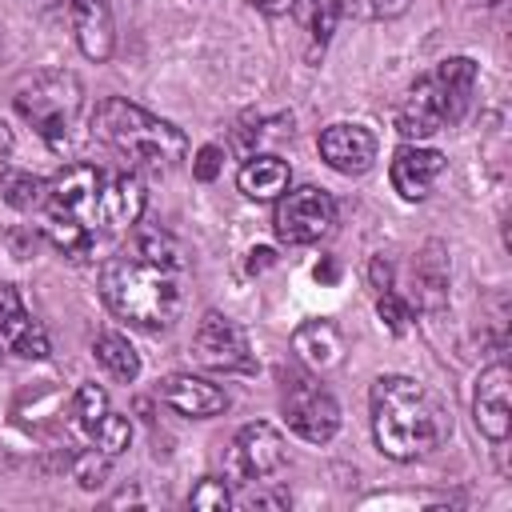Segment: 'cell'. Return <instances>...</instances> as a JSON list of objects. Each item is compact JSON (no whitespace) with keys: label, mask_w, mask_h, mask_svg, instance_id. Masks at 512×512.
Instances as JSON below:
<instances>
[{"label":"cell","mask_w":512,"mask_h":512,"mask_svg":"<svg viewBox=\"0 0 512 512\" xmlns=\"http://www.w3.org/2000/svg\"><path fill=\"white\" fill-rule=\"evenodd\" d=\"M104 304L140 328H168L184 308V252L168 232H136V240L100 268Z\"/></svg>","instance_id":"1"},{"label":"cell","mask_w":512,"mask_h":512,"mask_svg":"<svg viewBox=\"0 0 512 512\" xmlns=\"http://www.w3.org/2000/svg\"><path fill=\"white\" fill-rule=\"evenodd\" d=\"M452 420L444 404L412 376H380L372 384V436L388 460H420L444 444Z\"/></svg>","instance_id":"2"},{"label":"cell","mask_w":512,"mask_h":512,"mask_svg":"<svg viewBox=\"0 0 512 512\" xmlns=\"http://www.w3.org/2000/svg\"><path fill=\"white\" fill-rule=\"evenodd\" d=\"M100 188L104 172L96 164H68L48 180L44 232L68 260H88L100 236Z\"/></svg>","instance_id":"3"},{"label":"cell","mask_w":512,"mask_h":512,"mask_svg":"<svg viewBox=\"0 0 512 512\" xmlns=\"http://www.w3.org/2000/svg\"><path fill=\"white\" fill-rule=\"evenodd\" d=\"M92 136L108 144L112 152L144 164V168H176L188 152V140L176 124L144 112L140 104H128L120 96H108L92 108Z\"/></svg>","instance_id":"4"},{"label":"cell","mask_w":512,"mask_h":512,"mask_svg":"<svg viewBox=\"0 0 512 512\" xmlns=\"http://www.w3.org/2000/svg\"><path fill=\"white\" fill-rule=\"evenodd\" d=\"M476 88V60L468 56H448L432 72H424L400 100L396 108V132L404 140H428L432 132L456 124Z\"/></svg>","instance_id":"5"},{"label":"cell","mask_w":512,"mask_h":512,"mask_svg":"<svg viewBox=\"0 0 512 512\" xmlns=\"http://www.w3.org/2000/svg\"><path fill=\"white\" fill-rule=\"evenodd\" d=\"M12 104L36 128L40 140H48L52 148H64L84 112V84L68 68H40L16 88Z\"/></svg>","instance_id":"6"},{"label":"cell","mask_w":512,"mask_h":512,"mask_svg":"<svg viewBox=\"0 0 512 512\" xmlns=\"http://www.w3.org/2000/svg\"><path fill=\"white\" fill-rule=\"evenodd\" d=\"M280 412H284V424L308 444H328L340 428V404L308 372H284Z\"/></svg>","instance_id":"7"},{"label":"cell","mask_w":512,"mask_h":512,"mask_svg":"<svg viewBox=\"0 0 512 512\" xmlns=\"http://www.w3.org/2000/svg\"><path fill=\"white\" fill-rule=\"evenodd\" d=\"M272 224H276V236L284 244H316L336 224V200L316 184L288 188L284 196H276Z\"/></svg>","instance_id":"8"},{"label":"cell","mask_w":512,"mask_h":512,"mask_svg":"<svg viewBox=\"0 0 512 512\" xmlns=\"http://www.w3.org/2000/svg\"><path fill=\"white\" fill-rule=\"evenodd\" d=\"M192 356L212 372H252L256 368L244 328L236 320H228L224 312H204V320L192 332Z\"/></svg>","instance_id":"9"},{"label":"cell","mask_w":512,"mask_h":512,"mask_svg":"<svg viewBox=\"0 0 512 512\" xmlns=\"http://www.w3.org/2000/svg\"><path fill=\"white\" fill-rule=\"evenodd\" d=\"M0 356L12 360H44L48 356V336L24 308L20 292L12 284H0Z\"/></svg>","instance_id":"10"},{"label":"cell","mask_w":512,"mask_h":512,"mask_svg":"<svg viewBox=\"0 0 512 512\" xmlns=\"http://www.w3.org/2000/svg\"><path fill=\"white\" fill-rule=\"evenodd\" d=\"M508 392H512V372H508L504 360L488 364L480 372V380H476V392H472V420L496 444L512 428V400H508Z\"/></svg>","instance_id":"11"},{"label":"cell","mask_w":512,"mask_h":512,"mask_svg":"<svg viewBox=\"0 0 512 512\" xmlns=\"http://www.w3.org/2000/svg\"><path fill=\"white\" fill-rule=\"evenodd\" d=\"M288 460V448H284V436L268 424V420H252L236 432L232 440V468L244 476V480H264L272 476L276 468H284Z\"/></svg>","instance_id":"12"},{"label":"cell","mask_w":512,"mask_h":512,"mask_svg":"<svg viewBox=\"0 0 512 512\" xmlns=\"http://www.w3.org/2000/svg\"><path fill=\"white\" fill-rule=\"evenodd\" d=\"M316 144H320V156L328 160V168H336L344 176H360L376 160V136L364 124H328Z\"/></svg>","instance_id":"13"},{"label":"cell","mask_w":512,"mask_h":512,"mask_svg":"<svg viewBox=\"0 0 512 512\" xmlns=\"http://www.w3.org/2000/svg\"><path fill=\"white\" fill-rule=\"evenodd\" d=\"M160 400L180 412V416H192V420H208V416H220L228 408V392L216 388L212 380H200L192 372H172L160 380Z\"/></svg>","instance_id":"14"},{"label":"cell","mask_w":512,"mask_h":512,"mask_svg":"<svg viewBox=\"0 0 512 512\" xmlns=\"http://www.w3.org/2000/svg\"><path fill=\"white\" fill-rule=\"evenodd\" d=\"M440 172H444V156L436 148H420V144H404L388 168L392 188L404 200H424L432 192V184L440 180Z\"/></svg>","instance_id":"15"},{"label":"cell","mask_w":512,"mask_h":512,"mask_svg":"<svg viewBox=\"0 0 512 512\" xmlns=\"http://www.w3.org/2000/svg\"><path fill=\"white\" fill-rule=\"evenodd\" d=\"M68 20L76 32V44L88 60H108L112 44H116V28H112V8L108 0H68Z\"/></svg>","instance_id":"16"},{"label":"cell","mask_w":512,"mask_h":512,"mask_svg":"<svg viewBox=\"0 0 512 512\" xmlns=\"http://www.w3.org/2000/svg\"><path fill=\"white\" fill-rule=\"evenodd\" d=\"M144 216V188L132 172H116L100 188V224L112 232L132 228Z\"/></svg>","instance_id":"17"},{"label":"cell","mask_w":512,"mask_h":512,"mask_svg":"<svg viewBox=\"0 0 512 512\" xmlns=\"http://www.w3.org/2000/svg\"><path fill=\"white\" fill-rule=\"evenodd\" d=\"M292 352L300 356L304 368L328 372V368H336L344 360V336L328 320H308V324H300L292 332Z\"/></svg>","instance_id":"18"},{"label":"cell","mask_w":512,"mask_h":512,"mask_svg":"<svg viewBox=\"0 0 512 512\" xmlns=\"http://www.w3.org/2000/svg\"><path fill=\"white\" fill-rule=\"evenodd\" d=\"M288 180H292L288 164L272 152H252L236 172V184L248 200H276L288 192Z\"/></svg>","instance_id":"19"},{"label":"cell","mask_w":512,"mask_h":512,"mask_svg":"<svg viewBox=\"0 0 512 512\" xmlns=\"http://www.w3.org/2000/svg\"><path fill=\"white\" fill-rule=\"evenodd\" d=\"M92 352H96V360H100V368L112 376V380H120V384H132L136 376H140V356H136V348L128 344V336H120V332H100L96 340H92Z\"/></svg>","instance_id":"20"},{"label":"cell","mask_w":512,"mask_h":512,"mask_svg":"<svg viewBox=\"0 0 512 512\" xmlns=\"http://www.w3.org/2000/svg\"><path fill=\"white\" fill-rule=\"evenodd\" d=\"M416 284H420L428 308H436V304L444 300V288H448V260H444V248H440L436 240L416 256Z\"/></svg>","instance_id":"21"},{"label":"cell","mask_w":512,"mask_h":512,"mask_svg":"<svg viewBox=\"0 0 512 512\" xmlns=\"http://www.w3.org/2000/svg\"><path fill=\"white\" fill-rule=\"evenodd\" d=\"M44 196H48V184H44L40 176L20 172V168H4V172H0V200H4V204L28 212V208H40Z\"/></svg>","instance_id":"22"},{"label":"cell","mask_w":512,"mask_h":512,"mask_svg":"<svg viewBox=\"0 0 512 512\" xmlns=\"http://www.w3.org/2000/svg\"><path fill=\"white\" fill-rule=\"evenodd\" d=\"M68 416H72V424L80 428V432H96V424L108 416V392L104 388H96V384H80L76 388V396H72V408H68Z\"/></svg>","instance_id":"23"},{"label":"cell","mask_w":512,"mask_h":512,"mask_svg":"<svg viewBox=\"0 0 512 512\" xmlns=\"http://www.w3.org/2000/svg\"><path fill=\"white\" fill-rule=\"evenodd\" d=\"M292 12L304 20V32H308L316 44H328V36H332V28H336V20H340L336 0H300Z\"/></svg>","instance_id":"24"},{"label":"cell","mask_w":512,"mask_h":512,"mask_svg":"<svg viewBox=\"0 0 512 512\" xmlns=\"http://www.w3.org/2000/svg\"><path fill=\"white\" fill-rule=\"evenodd\" d=\"M92 440H96V448L112 460V456H120L124 448H128V440H132V424L124 420V416H116V412H108L100 424H96V432H92Z\"/></svg>","instance_id":"25"},{"label":"cell","mask_w":512,"mask_h":512,"mask_svg":"<svg viewBox=\"0 0 512 512\" xmlns=\"http://www.w3.org/2000/svg\"><path fill=\"white\" fill-rule=\"evenodd\" d=\"M340 16H356V20H392L408 8V0H336Z\"/></svg>","instance_id":"26"},{"label":"cell","mask_w":512,"mask_h":512,"mask_svg":"<svg viewBox=\"0 0 512 512\" xmlns=\"http://www.w3.org/2000/svg\"><path fill=\"white\" fill-rule=\"evenodd\" d=\"M188 504L200 508V512H224V508L232 504V492H228V484H224L220 476H204V480L188 492Z\"/></svg>","instance_id":"27"},{"label":"cell","mask_w":512,"mask_h":512,"mask_svg":"<svg viewBox=\"0 0 512 512\" xmlns=\"http://www.w3.org/2000/svg\"><path fill=\"white\" fill-rule=\"evenodd\" d=\"M376 312H380V320H384L392 332H404V328H408V320H412V308H408V300H400L392 288L376 292Z\"/></svg>","instance_id":"28"},{"label":"cell","mask_w":512,"mask_h":512,"mask_svg":"<svg viewBox=\"0 0 512 512\" xmlns=\"http://www.w3.org/2000/svg\"><path fill=\"white\" fill-rule=\"evenodd\" d=\"M72 472H76V480H80V488H100L104 484V476H108V456L96 448V452H84V456H76V464H72Z\"/></svg>","instance_id":"29"},{"label":"cell","mask_w":512,"mask_h":512,"mask_svg":"<svg viewBox=\"0 0 512 512\" xmlns=\"http://www.w3.org/2000/svg\"><path fill=\"white\" fill-rule=\"evenodd\" d=\"M220 168H224V148H216V144H204V148L196 152V160H192V176L204 180V184L216 180Z\"/></svg>","instance_id":"30"},{"label":"cell","mask_w":512,"mask_h":512,"mask_svg":"<svg viewBox=\"0 0 512 512\" xmlns=\"http://www.w3.org/2000/svg\"><path fill=\"white\" fill-rule=\"evenodd\" d=\"M368 284H372L376 292L392 288V264H388L384 256H372V260H368Z\"/></svg>","instance_id":"31"},{"label":"cell","mask_w":512,"mask_h":512,"mask_svg":"<svg viewBox=\"0 0 512 512\" xmlns=\"http://www.w3.org/2000/svg\"><path fill=\"white\" fill-rule=\"evenodd\" d=\"M240 504L244 508H288V492H248Z\"/></svg>","instance_id":"32"},{"label":"cell","mask_w":512,"mask_h":512,"mask_svg":"<svg viewBox=\"0 0 512 512\" xmlns=\"http://www.w3.org/2000/svg\"><path fill=\"white\" fill-rule=\"evenodd\" d=\"M300 0H252V8H260L264 16H288Z\"/></svg>","instance_id":"33"},{"label":"cell","mask_w":512,"mask_h":512,"mask_svg":"<svg viewBox=\"0 0 512 512\" xmlns=\"http://www.w3.org/2000/svg\"><path fill=\"white\" fill-rule=\"evenodd\" d=\"M24 8H32V12H68V0H24Z\"/></svg>","instance_id":"34"},{"label":"cell","mask_w":512,"mask_h":512,"mask_svg":"<svg viewBox=\"0 0 512 512\" xmlns=\"http://www.w3.org/2000/svg\"><path fill=\"white\" fill-rule=\"evenodd\" d=\"M272 264V252L268 248H256L252 256H248V272H260V268H268Z\"/></svg>","instance_id":"35"},{"label":"cell","mask_w":512,"mask_h":512,"mask_svg":"<svg viewBox=\"0 0 512 512\" xmlns=\"http://www.w3.org/2000/svg\"><path fill=\"white\" fill-rule=\"evenodd\" d=\"M8 152H12V128L0 120V164L8 160Z\"/></svg>","instance_id":"36"},{"label":"cell","mask_w":512,"mask_h":512,"mask_svg":"<svg viewBox=\"0 0 512 512\" xmlns=\"http://www.w3.org/2000/svg\"><path fill=\"white\" fill-rule=\"evenodd\" d=\"M316 280H324V284H332V280H336V264H332V260H324V264H316Z\"/></svg>","instance_id":"37"},{"label":"cell","mask_w":512,"mask_h":512,"mask_svg":"<svg viewBox=\"0 0 512 512\" xmlns=\"http://www.w3.org/2000/svg\"><path fill=\"white\" fill-rule=\"evenodd\" d=\"M136 500H140V496H136V492H120V496H116V500H112V504H136Z\"/></svg>","instance_id":"38"},{"label":"cell","mask_w":512,"mask_h":512,"mask_svg":"<svg viewBox=\"0 0 512 512\" xmlns=\"http://www.w3.org/2000/svg\"><path fill=\"white\" fill-rule=\"evenodd\" d=\"M480 4H500V0H480Z\"/></svg>","instance_id":"39"}]
</instances>
